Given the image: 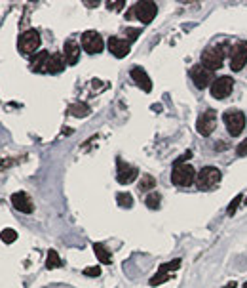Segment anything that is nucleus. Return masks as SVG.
<instances>
[{
  "instance_id": "f257e3e1",
  "label": "nucleus",
  "mask_w": 247,
  "mask_h": 288,
  "mask_svg": "<svg viewBox=\"0 0 247 288\" xmlns=\"http://www.w3.org/2000/svg\"><path fill=\"white\" fill-rule=\"evenodd\" d=\"M228 52H230L228 42H219V44L207 48L205 52H201V65L205 69H209V71H219Z\"/></svg>"
},
{
  "instance_id": "f03ea898",
  "label": "nucleus",
  "mask_w": 247,
  "mask_h": 288,
  "mask_svg": "<svg viewBox=\"0 0 247 288\" xmlns=\"http://www.w3.org/2000/svg\"><path fill=\"white\" fill-rule=\"evenodd\" d=\"M196 170L192 164H173L171 170V184L179 187H188L196 182Z\"/></svg>"
},
{
  "instance_id": "7ed1b4c3",
  "label": "nucleus",
  "mask_w": 247,
  "mask_h": 288,
  "mask_svg": "<svg viewBox=\"0 0 247 288\" xmlns=\"http://www.w3.org/2000/svg\"><path fill=\"white\" fill-rule=\"evenodd\" d=\"M221 178H222V174L219 168H215V166H203L196 176L198 189H201V191H209V189H213V187L219 185Z\"/></svg>"
},
{
  "instance_id": "20e7f679",
  "label": "nucleus",
  "mask_w": 247,
  "mask_h": 288,
  "mask_svg": "<svg viewBox=\"0 0 247 288\" xmlns=\"http://www.w3.org/2000/svg\"><path fill=\"white\" fill-rule=\"evenodd\" d=\"M40 42H42L40 33L36 29H29V31L21 33V36L17 40V48H19V52L23 55H32L40 48Z\"/></svg>"
},
{
  "instance_id": "39448f33",
  "label": "nucleus",
  "mask_w": 247,
  "mask_h": 288,
  "mask_svg": "<svg viewBox=\"0 0 247 288\" xmlns=\"http://www.w3.org/2000/svg\"><path fill=\"white\" fill-rule=\"evenodd\" d=\"M224 124H226L230 136L238 137L244 132V128H246V115L240 109H228L224 113Z\"/></svg>"
},
{
  "instance_id": "423d86ee",
  "label": "nucleus",
  "mask_w": 247,
  "mask_h": 288,
  "mask_svg": "<svg viewBox=\"0 0 247 288\" xmlns=\"http://www.w3.org/2000/svg\"><path fill=\"white\" fill-rule=\"evenodd\" d=\"M196 128L200 136H205V137L211 136L213 130L217 128V111H213V109L203 111V113L198 117Z\"/></svg>"
},
{
  "instance_id": "0eeeda50",
  "label": "nucleus",
  "mask_w": 247,
  "mask_h": 288,
  "mask_svg": "<svg viewBox=\"0 0 247 288\" xmlns=\"http://www.w3.org/2000/svg\"><path fill=\"white\" fill-rule=\"evenodd\" d=\"M190 77H192V82H194V86H196L198 90H203V88H207V86H211L213 84V71H209V69H205L201 63H198V65H192V69H190Z\"/></svg>"
},
{
  "instance_id": "6e6552de",
  "label": "nucleus",
  "mask_w": 247,
  "mask_h": 288,
  "mask_svg": "<svg viewBox=\"0 0 247 288\" xmlns=\"http://www.w3.org/2000/svg\"><path fill=\"white\" fill-rule=\"evenodd\" d=\"M247 63V42H238L230 48V69L240 73Z\"/></svg>"
},
{
  "instance_id": "1a4fd4ad",
  "label": "nucleus",
  "mask_w": 247,
  "mask_h": 288,
  "mask_svg": "<svg viewBox=\"0 0 247 288\" xmlns=\"http://www.w3.org/2000/svg\"><path fill=\"white\" fill-rule=\"evenodd\" d=\"M133 14L137 16V19L143 23V25H148L154 17H156V14H158V6H156V2H137L135 4V8H133Z\"/></svg>"
},
{
  "instance_id": "9d476101",
  "label": "nucleus",
  "mask_w": 247,
  "mask_h": 288,
  "mask_svg": "<svg viewBox=\"0 0 247 288\" xmlns=\"http://www.w3.org/2000/svg\"><path fill=\"white\" fill-rule=\"evenodd\" d=\"M82 48L88 53H92V55L103 52V48H105L103 36L99 34L97 31H86V33L82 34Z\"/></svg>"
},
{
  "instance_id": "9b49d317",
  "label": "nucleus",
  "mask_w": 247,
  "mask_h": 288,
  "mask_svg": "<svg viewBox=\"0 0 247 288\" xmlns=\"http://www.w3.org/2000/svg\"><path fill=\"white\" fill-rule=\"evenodd\" d=\"M234 90V80L232 77H219L211 84V96L215 100H226Z\"/></svg>"
},
{
  "instance_id": "f8f14e48",
  "label": "nucleus",
  "mask_w": 247,
  "mask_h": 288,
  "mask_svg": "<svg viewBox=\"0 0 247 288\" xmlns=\"http://www.w3.org/2000/svg\"><path fill=\"white\" fill-rule=\"evenodd\" d=\"M116 164H118V172H116V180H118V184L127 185V184H131V182L137 180V176H139L137 166H131V164L124 162L122 158H118Z\"/></svg>"
},
{
  "instance_id": "ddd939ff",
  "label": "nucleus",
  "mask_w": 247,
  "mask_h": 288,
  "mask_svg": "<svg viewBox=\"0 0 247 288\" xmlns=\"http://www.w3.org/2000/svg\"><path fill=\"white\" fill-rule=\"evenodd\" d=\"M12 204H14V208L23 212V214H31V212L34 210L31 197H29L25 191H17V193L12 195Z\"/></svg>"
},
{
  "instance_id": "4468645a",
  "label": "nucleus",
  "mask_w": 247,
  "mask_h": 288,
  "mask_svg": "<svg viewBox=\"0 0 247 288\" xmlns=\"http://www.w3.org/2000/svg\"><path fill=\"white\" fill-rule=\"evenodd\" d=\"M129 42L127 40H122V38H118V36H110L108 38V50L110 53L114 55V57H118V59H122L125 57L127 53H129Z\"/></svg>"
},
{
  "instance_id": "2eb2a0df",
  "label": "nucleus",
  "mask_w": 247,
  "mask_h": 288,
  "mask_svg": "<svg viewBox=\"0 0 247 288\" xmlns=\"http://www.w3.org/2000/svg\"><path fill=\"white\" fill-rule=\"evenodd\" d=\"M51 53L46 52V50H42V52H38L32 59H31V69L34 71V73H48V59Z\"/></svg>"
},
{
  "instance_id": "dca6fc26",
  "label": "nucleus",
  "mask_w": 247,
  "mask_h": 288,
  "mask_svg": "<svg viewBox=\"0 0 247 288\" xmlns=\"http://www.w3.org/2000/svg\"><path fill=\"white\" fill-rule=\"evenodd\" d=\"M131 79L137 82V86H139L141 90H145V92H150V90H152V82H150V79H148V75L145 73L143 67H133V69H131Z\"/></svg>"
},
{
  "instance_id": "f3484780",
  "label": "nucleus",
  "mask_w": 247,
  "mask_h": 288,
  "mask_svg": "<svg viewBox=\"0 0 247 288\" xmlns=\"http://www.w3.org/2000/svg\"><path fill=\"white\" fill-rule=\"evenodd\" d=\"M63 55H65V61L67 65H76L78 59H80V48L74 40H67L65 46H63Z\"/></svg>"
},
{
  "instance_id": "a211bd4d",
  "label": "nucleus",
  "mask_w": 247,
  "mask_h": 288,
  "mask_svg": "<svg viewBox=\"0 0 247 288\" xmlns=\"http://www.w3.org/2000/svg\"><path fill=\"white\" fill-rule=\"evenodd\" d=\"M67 67L65 55L63 53H51L48 59V73L49 75H59L63 73V69Z\"/></svg>"
},
{
  "instance_id": "6ab92c4d",
  "label": "nucleus",
  "mask_w": 247,
  "mask_h": 288,
  "mask_svg": "<svg viewBox=\"0 0 247 288\" xmlns=\"http://www.w3.org/2000/svg\"><path fill=\"white\" fill-rule=\"evenodd\" d=\"M90 105L88 103H82V102H78V103H73L69 107V115H73V117H78V119H84V117H88L90 115Z\"/></svg>"
},
{
  "instance_id": "aec40b11",
  "label": "nucleus",
  "mask_w": 247,
  "mask_h": 288,
  "mask_svg": "<svg viewBox=\"0 0 247 288\" xmlns=\"http://www.w3.org/2000/svg\"><path fill=\"white\" fill-rule=\"evenodd\" d=\"M93 252H95V256H97L99 262L105 263V265H108L110 260H112V258H110V254H108V250H107L101 242H95V244H93Z\"/></svg>"
},
{
  "instance_id": "412c9836",
  "label": "nucleus",
  "mask_w": 247,
  "mask_h": 288,
  "mask_svg": "<svg viewBox=\"0 0 247 288\" xmlns=\"http://www.w3.org/2000/svg\"><path fill=\"white\" fill-rule=\"evenodd\" d=\"M160 203H162V197H160V193H156V191H152L150 195H147V199H145V204H147V208H150V210H158L160 208Z\"/></svg>"
},
{
  "instance_id": "4be33fe9",
  "label": "nucleus",
  "mask_w": 247,
  "mask_h": 288,
  "mask_svg": "<svg viewBox=\"0 0 247 288\" xmlns=\"http://www.w3.org/2000/svg\"><path fill=\"white\" fill-rule=\"evenodd\" d=\"M116 201H118V204L122 206V208H131L133 206V197H131V193H118L116 195Z\"/></svg>"
},
{
  "instance_id": "5701e85b",
  "label": "nucleus",
  "mask_w": 247,
  "mask_h": 288,
  "mask_svg": "<svg viewBox=\"0 0 247 288\" xmlns=\"http://www.w3.org/2000/svg\"><path fill=\"white\" fill-rule=\"evenodd\" d=\"M46 267H48V269H57V267H61V258H59V254H57L55 250H49L48 252Z\"/></svg>"
},
{
  "instance_id": "b1692460",
  "label": "nucleus",
  "mask_w": 247,
  "mask_h": 288,
  "mask_svg": "<svg viewBox=\"0 0 247 288\" xmlns=\"http://www.w3.org/2000/svg\"><path fill=\"white\" fill-rule=\"evenodd\" d=\"M154 185H156V180L150 174H143V178L139 182V189L141 191H150V189H154Z\"/></svg>"
},
{
  "instance_id": "393cba45",
  "label": "nucleus",
  "mask_w": 247,
  "mask_h": 288,
  "mask_svg": "<svg viewBox=\"0 0 247 288\" xmlns=\"http://www.w3.org/2000/svg\"><path fill=\"white\" fill-rule=\"evenodd\" d=\"M0 240H2V242H6V244H12V242H15V240H17V233H15L14 229H2V233H0Z\"/></svg>"
},
{
  "instance_id": "a878e982",
  "label": "nucleus",
  "mask_w": 247,
  "mask_h": 288,
  "mask_svg": "<svg viewBox=\"0 0 247 288\" xmlns=\"http://www.w3.org/2000/svg\"><path fill=\"white\" fill-rule=\"evenodd\" d=\"M181 267V260L177 258V260H173V262L170 263H164L160 269H158V273H170V271H177Z\"/></svg>"
},
{
  "instance_id": "bb28decb",
  "label": "nucleus",
  "mask_w": 247,
  "mask_h": 288,
  "mask_svg": "<svg viewBox=\"0 0 247 288\" xmlns=\"http://www.w3.org/2000/svg\"><path fill=\"white\" fill-rule=\"evenodd\" d=\"M166 281H170V275H168V273H156V275L150 279V287H158V285H162V283H166Z\"/></svg>"
},
{
  "instance_id": "cd10ccee",
  "label": "nucleus",
  "mask_w": 247,
  "mask_h": 288,
  "mask_svg": "<svg viewBox=\"0 0 247 288\" xmlns=\"http://www.w3.org/2000/svg\"><path fill=\"white\" fill-rule=\"evenodd\" d=\"M242 201H244V197H242V195H238V197H234V199H232L230 206H228V210H226V212H228V216H234V214H236V208L242 204Z\"/></svg>"
},
{
  "instance_id": "c85d7f7f",
  "label": "nucleus",
  "mask_w": 247,
  "mask_h": 288,
  "mask_svg": "<svg viewBox=\"0 0 247 288\" xmlns=\"http://www.w3.org/2000/svg\"><path fill=\"white\" fill-rule=\"evenodd\" d=\"M84 275H86V277H99V275H101V267H99V265L86 267V269H84Z\"/></svg>"
},
{
  "instance_id": "c756f323",
  "label": "nucleus",
  "mask_w": 247,
  "mask_h": 288,
  "mask_svg": "<svg viewBox=\"0 0 247 288\" xmlns=\"http://www.w3.org/2000/svg\"><path fill=\"white\" fill-rule=\"evenodd\" d=\"M107 6H108V10H116V12H120L124 6H125V2L124 0H118V2H107Z\"/></svg>"
},
{
  "instance_id": "7c9ffc66",
  "label": "nucleus",
  "mask_w": 247,
  "mask_h": 288,
  "mask_svg": "<svg viewBox=\"0 0 247 288\" xmlns=\"http://www.w3.org/2000/svg\"><path fill=\"white\" fill-rule=\"evenodd\" d=\"M236 155H238V157H246L247 155V139H244V141L236 147Z\"/></svg>"
},
{
  "instance_id": "2f4dec72",
  "label": "nucleus",
  "mask_w": 247,
  "mask_h": 288,
  "mask_svg": "<svg viewBox=\"0 0 247 288\" xmlns=\"http://www.w3.org/2000/svg\"><path fill=\"white\" fill-rule=\"evenodd\" d=\"M125 34L129 36V40H135L137 34H141V29H131V27H127V29H125Z\"/></svg>"
},
{
  "instance_id": "473e14b6",
  "label": "nucleus",
  "mask_w": 247,
  "mask_h": 288,
  "mask_svg": "<svg viewBox=\"0 0 247 288\" xmlns=\"http://www.w3.org/2000/svg\"><path fill=\"white\" fill-rule=\"evenodd\" d=\"M190 157H192V151H186L185 155H181V157L177 158V160H175L173 164H185V162H186V160H188Z\"/></svg>"
},
{
  "instance_id": "72a5a7b5",
  "label": "nucleus",
  "mask_w": 247,
  "mask_h": 288,
  "mask_svg": "<svg viewBox=\"0 0 247 288\" xmlns=\"http://www.w3.org/2000/svg\"><path fill=\"white\" fill-rule=\"evenodd\" d=\"M84 4L88 8H95V6H99V0H84Z\"/></svg>"
},
{
  "instance_id": "f704fd0d",
  "label": "nucleus",
  "mask_w": 247,
  "mask_h": 288,
  "mask_svg": "<svg viewBox=\"0 0 247 288\" xmlns=\"http://www.w3.org/2000/svg\"><path fill=\"white\" fill-rule=\"evenodd\" d=\"M236 287H238V283H236V281H232V283H228L224 288H236Z\"/></svg>"
},
{
  "instance_id": "c9c22d12",
  "label": "nucleus",
  "mask_w": 247,
  "mask_h": 288,
  "mask_svg": "<svg viewBox=\"0 0 247 288\" xmlns=\"http://www.w3.org/2000/svg\"><path fill=\"white\" fill-rule=\"evenodd\" d=\"M244 288H247V281H246V283H244Z\"/></svg>"
},
{
  "instance_id": "e433bc0d",
  "label": "nucleus",
  "mask_w": 247,
  "mask_h": 288,
  "mask_svg": "<svg viewBox=\"0 0 247 288\" xmlns=\"http://www.w3.org/2000/svg\"><path fill=\"white\" fill-rule=\"evenodd\" d=\"M244 204H247V199H246V201H244Z\"/></svg>"
}]
</instances>
